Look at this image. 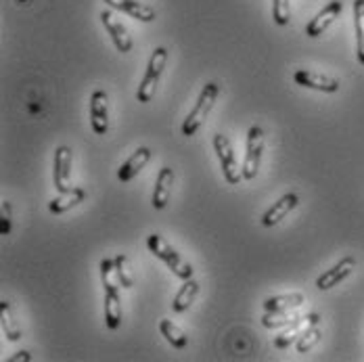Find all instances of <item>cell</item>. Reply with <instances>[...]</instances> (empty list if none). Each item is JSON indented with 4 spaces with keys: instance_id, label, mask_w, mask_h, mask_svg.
<instances>
[{
    "instance_id": "cell-15",
    "label": "cell",
    "mask_w": 364,
    "mask_h": 362,
    "mask_svg": "<svg viewBox=\"0 0 364 362\" xmlns=\"http://www.w3.org/2000/svg\"><path fill=\"white\" fill-rule=\"evenodd\" d=\"M172 186H174V170L166 166L159 170L157 181H155V191H153V199H151V206L155 210H164L168 206Z\"/></svg>"
},
{
    "instance_id": "cell-23",
    "label": "cell",
    "mask_w": 364,
    "mask_h": 362,
    "mask_svg": "<svg viewBox=\"0 0 364 362\" xmlns=\"http://www.w3.org/2000/svg\"><path fill=\"white\" fill-rule=\"evenodd\" d=\"M159 331H161V335L168 339L170 346H174V348H178V350H181V348H186V344H188L186 333H184L178 325H174L172 321L164 319V321L159 323Z\"/></svg>"
},
{
    "instance_id": "cell-16",
    "label": "cell",
    "mask_w": 364,
    "mask_h": 362,
    "mask_svg": "<svg viewBox=\"0 0 364 362\" xmlns=\"http://www.w3.org/2000/svg\"><path fill=\"white\" fill-rule=\"evenodd\" d=\"M297 203H299V197L295 195V193H287V195H283L264 216H262V224L264 226H277L281 220H285L287 218V214L291 212V210H295L297 208Z\"/></svg>"
},
{
    "instance_id": "cell-7",
    "label": "cell",
    "mask_w": 364,
    "mask_h": 362,
    "mask_svg": "<svg viewBox=\"0 0 364 362\" xmlns=\"http://www.w3.org/2000/svg\"><path fill=\"white\" fill-rule=\"evenodd\" d=\"M53 182L59 193H65L72 188V149L70 147H57L55 151Z\"/></svg>"
},
{
    "instance_id": "cell-9",
    "label": "cell",
    "mask_w": 364,
    "mask_h": 362,
    "mask_svg": "<svg viewBox=\"0 0 364 362\" xmlns=\"http://www.w3.org/2000/svg\"><path fill=\"white\" fill-rule=\"evenodd\" d=\"M295 84L304 86V88H312V90H321V92H337L341 88L339 80L331 78L327 73L310 72V70H297L293 73Z\"/></svg>"
},
{
    "instance_id": "cell-29",
    "label": "cell",
    "mask_w": 364,
    "mask_h": 362,
    "mask_svg": "<svg viewBox=\"0 0 364 362\" xmlns=\"http://www.w3.org/2000/svg\"><path fill=\"white\" fill-rule=\"evenodd\" d=\"M19 361H32V356H30V352H17V356H13L11 362H19Z\"/></svg>"
},
{
    "instance_id": "cell-17",
    "label": "cell",
    "mask_w": 364,
    "mask_h": 362,
    "mask_svg": "<svg viewBox=\"0 0 364 362\" xmlns=\"http://www.w3.org/2000/svg\"><path fill=\"white\" fill-rule=\"evenodd\" d=\"M318 314H308V316H301L299 321H295L285 333H281L279 337H274V348H279V350H283V348H289L293 341H297L299 339V335L308 329L310 325H316L318 323Z\"/></svg>"
},
{
    "instance_id": "cell-13",
    "label": "cell",
    "mask_w": 364,
    "mask_h": 362,
    "mask_svg": "<svg viewBox=\"0 0 364 362\" xmlns=\"http://www.w3.org/2000/svg\"><path fill=\"white\" fill-rule=\"evenodd\" d=\"M105 2L109 4L111 9L128 13L130 17H134L139 21H145V23H151V21L157 19V11L146 2H139V0H105Z\"/></svg>"
},
{
    "instance_id": "cell-24",
    "label": "cell",
    "mask_w": 364,
    "mask_h": 362,
    "mask_svg": "<svg viewBox=\"0 0 364 362\" xmlns=\"http://www.w3.org/2000/svg\"><path fill=\"white\" fill-rule=\"evenodd\" d=\"M301 316L293 310H285V312H266L262 316V325L266 329H279V326L293 325L295 321H299Z\"/></svg>"
},
{
    "instance_id": "cell-4",
    "label": "cell",
    "mask_w": 364,
    "mask_h": 362,
    "mask_svg": "<svg viewBox=\"0 0 364 362\" xmlns=\"http://www.w3.org/2000/svg\"><path fill=\"white\" fill-rule=\"evenodd\" d=\"M166 61H168V50L164 46H157L149 59V65H146L145 78L136 90V99L141 103H149L155 95V88L161 80V73H164V68H166Z\"/></svg>"
},
{
    "instance_id": "cell-5",
    "label": "cell",
    "mask_w": 364,
    "mask_h": 362,
    "mask_svg": "<svg viewBox=\"0 0 364 362\" xmlns=\"http://www.w3.org/2000/svg\"><path fill=\"white\" fill-rule=\"evenodd\" d=\"M214 149H216V155L220 159V168H222V174H224V181L228 184H239L243 179V168H239L237 164V157H235V151L232 145L228 141V137L224 134H214Z\"/></svg>"
},
{
    "instance_id": "cell-14",
    "label": "cell",
    "mask_w": 364,
    "mask_h": 362,
    "mask_svg": "<svg viewBox=\"0 0 364 362\" xmlns=\"http://www.w3.org/2000/svg\"><path fill=\"white\" fill-rule=\"evenodd\" d=\"M151 159V151L146 147H139L117 170V179L122 182H130L141 174V170H145V166Z\"/></svg>"
},
{
    "instance_id": "cell-8",
    "label": "cell",
    "mask_w": 364,
    "mask_h": 362,
    "mask_svg": "<svg viewBox=\"0 0 364 362\" xmlns=\"http://www.w3.org/2000/svg\"><path fill=\"white\" fill-rule=\"evenodd\" d=\"M101 21H103V26H105V30L109 32L115 48H117L119 53H130V50H132V36H130L128 28L124 26V21H119L117 15H115L111 9H105V11L101 13Z\"/></svg>"
},
{
    "instance_id": "cell-19",
    "label": "cell",
    "mask_w": 364,
    "mask_h": 362,
    "mask_svg": "<svg viewBox=\"0 0 364 362\" xmlns=\"http://www.w3.org/2000/svg\"><path fill=\"white\" fill-rule=\"evenodd\" d=\"M304 304V295L299 291L293 293H283V295H274L268 297L264 302V310L266 312H285V310H295Z\"/></svg>"
},
{
    "instance_id": "cell-20",
    "label": "cell",
    "mask_w": 364,
    "mask_h": 362,
    "mask_svg": "<svg viewBox=\"0 0 364 362\" xmlns=\"http://www.w3.org/2000/svg\"><path fill=\"white\" fill-rule=\"evenodd\" d=\"M197 293H199V283L193 281V279H186V281L182 283L181 289H178V293L174 295L172 310L178 312V314H181V312H186V310L191 308V304L195 302Z\"/></svg>"
},
{
    "instance_id": "cell-21",
    "label": "cell",
    "mask_w": 364,
    "mask_h": 362,
    "mask_svg": "<svg viewBox=\"0 0 364 362\" xmlns=\"http://www.w3.org/2000/svg\"><path fill=\"white\" fill-rule=\"evenodd\" d=\"M0 319H2V333L6 335L9 341L21 339V326L15 323L13 314H11V304L6 299L0 302Z\"/></svg>"
},
{
    "instance_id": "cell-6",
    "label": "cell",
    "mask_w": 364,
    "mask_h": 362,
    "mask_svg": "<svg viewBox=\"0 0 364 362\" xmlns=\"http://www.w3.org/2000/svg\"><path fill=\"white\" fill-rule=\"evenodd\" d=\"M262 153H264V130L259 126H252L247 134V153L243 159V179L254 181L262 164Z\"/></svg>"
},
{
    "instance_id": "cell-11",
    "label": "cell",
    "mask_w": 364,
    "mask_h": 362,
    "mask_svg": "<svg viewBox=\"0 0 364 362\" xmlns=\"http://www.w3.org/2000/svg\"><path fill=\"white\" fill-rule=\"evenodd\" d=\"M356 268V260L352 255H346L343 260H339L331 270L323 272L318 279H316V287L321 291L333 289L335 285H339L343 279H348L352 275V270Z\"/></svg>"
},
{
    "instance_id": "cell-10",
    "label": "cell",
    "mask_w": 364,
    "mask_h": 362,
    "mask_svg": "<svg viewBox=\"0 0 364 362\" xmlns=\"http://www.w3.org/2000/svg\"><path fill=\"white\" fill-rule=\"evenodd\" d=\"M90 124L95 134L103 137L109 130V109H107V92L95 90L90 97Z\"/></svg>"
},
{
    "instance_id": "cell-27",
    "label": "cell",
    "mask_w": 364,
    "mask_h": 362,
    "mask_svg": "<svg viewBox=\"0 0 364 362\" xmlns=\"http://www.w3.org/2000/svg\"><path fill=\"white\" fill-rule=\"evenodd\" d=\"M272 17L277 26H287L291 21V0H272Z\"/></svg>"
},
{
    "instance_id": "cell-2",
    "label": "cell",
    "mask_w": 364,
    "mask_h": 362,
    "mask_svg": "<svg viewBox=\"0 0 364 362\" xmlns=\"http://www.w3.org/2000/svg\"><path fill=\"white\" fill-rule=\"evenodd\" d=\"M218 92L220 86L216 82H208V84L203 86V90H201V95H199L195 107L191 109V113L186 115V119H184V124H182V134H184V137H193V134L201 128V124L208 119L210 111H212L216 99H218Z\"/></svg>"
},
{
    "instance_id": "cell-18",
    "label": "cell",
    "mask_w": 364,
    "mask_h": 362,
    "mask_svg": "<svg viewBox=\"0 0 364 362\" xmlns=\"http://www.w3.org/2000/svg\"><path fill=\"white\" fill-rule=\"evenodd\" d=\"M84 197H86V191H84V188L72 186L70 191L59 193L55 199H50L48 210H50L53 214H65V212H70L72 208H75L77 203H82V201H84Z\"/></svg>"
},
{
    "instance_id": "cell-22",
    "label": "cell",
    "mask_w": 364,
    "mask_h": 362,
    "mask_svg": "<svg viewBox=\"0 0 364 362\" xmlns=\"http://www.w3.org/2000/svg\"><path fill=\"white\" fill-rule=\"evenodd\" d=\"M354 30H356V57L364 65V0H354Z\"/></svg>"
},
{
    "instance_id": "cell-1",
    "label": "cell",
    "mask_w": 364,
    "mask_h": 362,
    "mask_svg": "<svg viewBox=\"0 0 364 362\" xmlns=\"http://www.w3.org/2000/svg\"><path fill=\"white\" fill-rule=\"evenodd\" d=\"M101 279L105 287V325L117 329L122 325V299H119V279L115 272V260L105 257L101 262Z\"/></svg>"
},
{
    "instance_id": "cell-12",
    "label": "cell",
    "mask_w": 364,
    "mask_h": 362,
    "mask_svg": "<svg viewBox=\"0 0 364 362\" xmlns=\"http://www.w3.org/2000/svg\"><path fill=\"white\" fill-rule=\"evenodd\" d=\"M341 9H343V2H341V0H331L327 6H325V9L306 26V34L310 38L323 36L328 30V26L339 17Z\"/></svg>"
},
{
    "instance_id": "cell-28",
    "label": "cell",
    "mask_w": 364,
    "mask_h": 362,
    "mask_svg": "<svg viewBox=\"0 0 364 362\" xmlns=\"http://www.w3.org/2000/svg\"><path fill=\"white\" fill-rule=\"evenodd\" d=\"M13 228V208L11 201H2L0 206V235L6 237Z\"/></svg>"
},
{
    "instance_id": "cell-25",
    "label": "cell",
    "mask_w": 364,
    "mask_h": 362,
    "mask_svg": "<svg viewBox=\"0 0 364 362\" xmlns=\"http://www.w3.org/2000/svg\"><path fill=\"white\" fill-rule=\"evenodd\" d=\"M321 337H323V333H321V329L316 325H310L301 335H299V339H297V352L299 354H306V352H310L318 341H321Z\"/></svg>"
},
{
    "instance_id": "cell-26",
    "label": "cell",
    "mask_w": 364,
    "mask_h": 362,
    "mask_svg": "<svg viewBox=\"0 0 364 362\" xmlns=\"http://www.w3.org/2000/svg\"><path fill=\"white\" fill-rule=\"evenodd\" d=\"M115 272H117V279H119V285L124 289H130L134 285V277L130 272V264H128V257L124 254L115 255Z\"/></svg>"
},
{
    "instance_id": "cell-3",
    "label": "cell",
    "mask_w": 364,
    "mask_h": 362,
    "mask_svg": "<svg viewBox=\"0 0 364 362\" xmlns=\"http://www.w3.org/2000/svg\"><path fill=\"white\" fill-rule=\"evenodd\" d=\"M146 245H149V250H151V254L155 255V257H159V260H164L166 264H168V268L182 279V281H186V279H193V266L188 264V262H184L178 252L164 239V237H159V235H149L146 237Z\"/></svg>"
}]
</instances>
